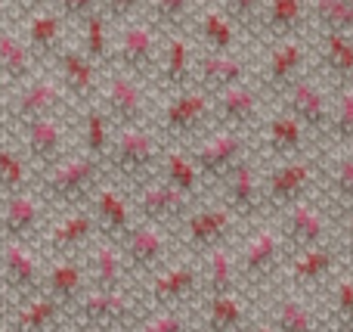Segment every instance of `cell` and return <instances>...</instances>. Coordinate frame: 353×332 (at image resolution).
Wrapping results in <instances>:
<instances>
[{"instance_id":"e0dca14e","label":"cell","mask_w":353,"mask_h":332,"mask_svg":"<svg viewBox=\"0 0 353 332\" xmlns=\"http://www.w3.org/2000/svg\"><path fill=\"white\" fill-rule=\"evenodd\" d=\"M273 221H276V227H279L282 242H285L288 258L335 242L338 224H335V217L329 215V208L319 202V196L307 199V202L294 205V208H288V211H282V215L273 217Z\"/></svg>"},{"instance_id":"f907efd6","label":"cell","mask_w":353,"mask_h":332,"mask_svg":"<svg viewBox=\"0 0 353 332\" xmlns=\"http://www.w3.org/2000/svg\"><path fill=\"white\" fill-rule=\"evenodd\" d=\"M134 332H195V311H165L146 314Z\"/></svg>"},{"instance_id":"52a82bcc","label":"cell","mask_w":353,"mask_h":332,"mask_svg":"<svg viewBox=\"0 0 353 332\" xmlns=\"http://www.w3.org/2000/svg\"><path fill=\"white\" fill-rule=\"evenodd\" d=\"M152 87L143 81L130 78V75L109 68L103 81V93H99V109L109 115V121L115 124V130H130V128H152L155 118V103Z\"/></svg>"},{"instance_id":"7402d4cb","label":"cell","mask_w":353,"mask_h":332,"mask_svg":"<svg viewBox=\"0 0 353 332\" xmlns=\"http://www.w3.org/2000/svg\"><path fill=\"white\" fill-rule=\"evenodd\" d=\"M128 196H130V202H134L137 221L152 224V227H161V230H171V233H176V230L183 227V221L201 205V202H192L189 196H183V193H176L174 186L161 184V180H152V184L128 193Z\"/></svg>"},{"instance_id":"f5cc1de1","label":"cell","mask_w":353,"mask_h":332,"mask_svg":"<svg viewBox=\"0 0 353 332\" xmlns=\"http://www.w3.org/2000/svg\"><path fill=\"white\" fill-rule=\"evenodd\" d=\"M19 308V302L12 298V292L3 286V280H0V320H10V314Z\"/></svg>"},{"instance_id":"8992f818","label":"cell","mask_w":353,"mask_h":332,"mask_svg":"<svg viewBox=\"0 0 353 332\" xmlns=\"http://www.w3.org/2000/svg\"><path fill=\"white\" fill-rule=\"evenodd\" d=\"M146 314L165 311H195L201 302V261L180 255L165 271H159L146 286H140Z\"/></svg>"},{"instance_id":"836d02e7","label":"cell","mask_w":353,"mask_h":332,"mask_svg":"<svg viewBox=\"0 0 353 332\" xmlns=\"http://www.w3.org/2000/svg\"><path fill=\"white\" fill-rule=\"evenodd\" d=\"M84 267H87L90 289H97V292H130L134 289L137 292L118 242H109L99 236V240L84 252Z\"/></svg>"},{"instance_id":"7bdbcfd3","label":"cell","mask_w":353,"mask_h":332,"mask_svg":"<svg viewBox=\"0 0 353 332\" xmlns=\"http://www.w3.org/2000/svg\"><path fill=\"white\" fill-rule=\"evenodd\" d=\"M199 10H201L199 0H146L143 3V19L161 37L189 35L195 19H199Z\"/></svg>"},{"instance_id":"5b68a950","label":"cell","mask_w":353,"mask_h":332,"mask_svg":"<svg viewBox=\"0 0 353 332\" xmlns=\"http://www.w3.org/2000/svg\"><path fill=\"white\" fill-rule=\"evenodd\" d=\"M68 109H72V99H68V93L62 90V84L56 81V75L41 72L34 81H28L25 87L12 90L6 109L0 112V134L16 140L31 124L43 121V118L68 115Z\"/></svg>"},{"instance_id":"f546056e","label":"cell","mask_w":353,"mask_h":332,"mask_svg":"<svg viewBox=\"0 0 353 332\" xmlns=\"http://www.w3.org/2000/svg\"><path fill=\"white\" fill-rule=\"evenodd\" d=\"M195 62H199V47L189 35H171L165 37V50H161L159 75H155L152 90L161 97L183 93L195 87Z\"/></svg>"},{"instance_id":"1f68e13d","label":"cell","mask_w":353,"mask_h":332,"mask_svg":"<svg viewBox=\"0 0 353 332\" xmlns=\"http://www.w3.org/2000/svg\"><path fill=\"white\" fill-rule=\"evenodd\" d=\"M254 81V66H251L248 53H232V56H217V53H201L195 62V87L205 90L208 97H217L223 90H232L239 84Z\"/></svg>"},{"instance_id":"9a60e30c","label":"cell","mask_w":353,"mask_h":332,"mask_svg":"<svg viewBox=\"0 0 353 332\" xmlns=\"http://www.w3.org/2000/svg\"><path fill=\"white\" fill-rule=\"evenodd\" d=\"M263 177H267V162L261 159V153H254L214 190V193H220L217 202L226 205V208L239 217L242 227H254V224H261V221H270Z\"/></svg>"},{"instance_id":"d590c367","label":"cell","mask_w":353,"mask_h":332,"mask_svg":"<svg viewBox=\"0 0 353 332\" xmlns=\"http://www.w3.org/2000/svg\"><path fill=\"white\" fill-rule=\"evenodd\" d=\"M90 215L97 221V230L103 240L109 242H121L130 230L137 227V215H134V202L124 190H118L115 184H105L103 190L93 196L90 202Z\"/></svg>"},{"instance_id":"ffe728a7","label":"cell","mask_w":353,"mask_h":332,"mask_svg":"<svg viewBox=\"0 0 353 332\" xmlns=\"http://www.w3.org/2000/svg\"><path fill=\"white\" fill-rule=\"evenodd\" d=\"M276 109L294 115L310 137L319 143V149L329 146V128H332V87L325 90V84L316 75H307L301 78L294 87H288L279 99H276Z\"/></svg>"},{"instance_id":"4316f807","label":"cell","mask_w":353,"mask_h":332,"mask_svg":"<svg viewBox=\"0 0 353 332\" xmlns=\"http://www.w3.org/2000/svg\"><path fill=\"white\" fill-rule=\"evenodd\" d=\"M53 75H56V81L62 84V90L68 93L72 106H78L81 112L99 103L105 72L93 66V62L81 53V47L68 43V47L59 53V59L53 62Z\"/></svg>"},{"instance_id":"7c38bea8","label":"cell","mask_w":353,"mask_h":332,"mask_svg":"<svg viewBox=\"0 0 353 332\" xmlns=\"http://www.w3.org/2000/svg\"><path fill=\"white\" fill-rule=\"evenodd\" d=\"M161 50H165V37L143 16H137L115 28V59H112V68L152 87L155 75H159Z\"/></svg>"},{"instance_id":"816d5d0a","label":"cell","mask_w":353,"mask_h":332,"mask_svg":"<svg viewBox=\"0 0 353 332\" xmlns=\"http://www.w3.org/2000/svg\"><path fill=\"white\" fill-rule=\"evenodd\" d=\"M335 246H338V252H341L344 264H353V215H347V217H341V221H338Z\"/></svg>"},{"instance_id":"f6af8a7d","label":"cell","mask_w":353,"mask_h":332,"mask_svg":"<svg viewBox=\"0 0 353 332\" xmlns=\"http://www.w3.org/2000/svg\"><path fill=\"white\" fill-rule=\"evenodd\" d=\"M242 292L236 267V246H226L201 258V302L220 295H236Z\"/></svg>"},{"instance_id":"277c9868","label":"cell","mask_w":353,"mask_h":332,"mask_svg":"<svg viewBox=\"0 0 353 332\" xmlns=\"http://www.w3.org/2000/svg\"><path fill=\"white\" fill-rule=\"evenodd\" d=\"M152 128L165 140V146H192L208 130H214V99L199 87L161 97Z\"/></svg>"},{"instance_id":"f1b7e54d","label":"cell","mask_w":353,"mask_h":332,"mask_svg":"<svg viewBox=\"0 0 353 332\" xmlns=\"http://www.w3.org/2000/svg\"><path fill=\"white\" fill-rule=\"evenodd\" d=\"M189 37L195 41V47L201 53H217V56H232V53H245L242 43L248 41L242 28L232 22V16L223 10V3H201L199 19H195Z\"/></svg>"},{"instance_id":"d6986e66","label":"cell","mask_w":353,"mask_h":332,"mask_svg":"<svg viewBox=\"0 0 353 332\" xmlns=\"http://www.w3.org/2000/svg\"><path fill=\"white\" fill-rule=\"evenodd\" d=\"M341 252H338L335 242L329 246H319V248H310V252H301V255H292L285 264V273H282V283H279V292H292V295H301V298H316V292H329V286L338 280L341 273Z\"/></svg>"},{"instance_id":"484cf974","label":"cell","mask_w":353,"mask_h":332,"mask_svg":"<svg viewBox=\"0 0 353 332\" xmlns=\"http://www.w3.org/2000/svg\"><path fill=\"white\" fill-rule=\"evenodd\" d=\"M310 31V3H304V0H261V12H257L254 25V41L261 47L292 41V37H307Z\"/></svg>"},{"instance_id":"9c48e42d","label":"cell","mask_w":353,"mask_h":332,"mask_svg":"<svg viewBox=\"0 0 353 332\" xmlns=\"http://www.w3.org/2000/svg\"><path fill=\"white\" fill-rule=\"evenodd\" d=\"M239 217L232 215L226 205L220 202H201L192 215L183 221V227L176 230V246H180V255H189V258H208L211 252L226 246H236V233H242Z\"/></svg>"},{"instance_id":"9f6ffc18","label":"cell","mask_w":353,"mask_h":332,"mask_svg":"<svg viewBox=\"0 0 353 332\" xmlns=\"http://www.w3.org/2000/svg\"><path fill=\"white\" fill-rule=\"evenodd\" d=\"M72 332H109V329H72Z\"/></svg>"},{"instance_id":"4dcf8cb0","label":"cell","mask_w":353,"mask_h":332,"mask_svg":"<svg viewBox=\"0 0 353 332\" xmlns=\"http://www.w3.org/2000/svg\"><path fill=\"white\" fill-rule=\"evenodd\" d=\"M97 240L99 230L90 208L68 211L50 224L47 236H43V252H47V258H81Z\"/></svg>"},{"instance_id":"4fadbf2b","label":"cell","mask_w":353,"mask_h":332,"mask_svg":"<svg viewBox=\"0 0 353 332\" xmlns=\"http://www.w3.org/2000/svg\"><path fill=\"white\" fill-rule=\"evenodd\" d=\"M186 153L192 155L208 193H214L245 159L257 153V143L254 137L232 134V130H208L199 143L186 146Z\"/></svg>"},{"instance_id":"ba28073f","label":"cell","mask_w":353,"mask_h":332,"mask_svg":"<svg viewBox=\"0 0 353 332\" xmlns=\"http://www.w3.org/2000/svg\"><path fill=\"white\" fill-rule=\"evenodd\" d=\"M146 317L140 292H97L90 289L68 314V329H109L134 332Z\"/></svg>"},{"instance_id":"bcb514c9","label":"cell","mask_w":353,"mask_h":332,"mask_svg":"<svg viewBox=\"0 0 353 332\" xmlns=\"http://www.w3.org/2000/svg\"><path fill=\"white\" fill-rule=\"evenodd\" d=\"M115 124L109 121V115H105L99 106H90V109L81 112V121H78V153L90 155V159H97L99 165H105L109 162V153L112 146H115Z\"/></svg>"},{"instance_id":"6da1fadb","label":"cell","mask_w":353,"mask_h":332,"mask_svg":"<svg viewBox=\"0 0 353 332\" xmlns=\"http://www.w3.org/2000/svg\"><path fill=\"white\" fill-rule=\"evenodd\" d=\"M285 264H288V252L276 221L254 224L236 242L239 283H242V292L248 298H267V289L279 292Z\"/></svg>"},{"instance_id":"681fc988","label":"cell","mask_w":353,"mask_h":332,"mask_svg":"<svg viewBox=\"0 0 353 332\" xmlns=\"http://www.w3.org/2000/svg\"><path fill=\"white\" fill-rule=\"evenodd\" d=\"M353 146V87H332V128L325 149Z\"/></svg>"},{"instance_id":"f35d334b","label":"cell","mask_w":353,"mask_h":332,"mask_svg":"<svg viewBox=\"0 0 353 332\" xmlns=\"http://www.w3.org/2000/svg\"><path fill=\"white\" fill-rule=\"evenodd\" d=\"M112 28H118V25L112 22V16L105 12L103 3H99L97 10H93L90 16L78 25V31H81V41H78L81 53H84L97 68H103V72H109L112 59H115V31H112Z\"/></svg>"},{"instance_id":"5bb4252c","label":"cell","mask_w":353,"mask_h":332,"mask_svg":"<svg viewBox=\"0 0 353 332\" xmlns=\"http://www.w3.org/2000/svg\"><path fill=\"white\" fill-rule=\"evenodd\" d=\"M310 56H313L310 37H292V41H279L263 47L261 66L254 68V81L270 97V103L276 106V99L288 87H294L301 78L310 75Z\"/></svg>"},{"instance_id":"ac0fdd59","label":"cell","mask_w":353,"mask_h":332,"mask_svg":"<svg viewBox=\"0 0 353 332\" xmlns=\"http://www.w3.org/2000/svg\"><path fill=\"white\" fill-rule=\"evenodd\" d=\"M214 99V130H232V134L254 137L261 134L263 121L273 109H270V97L257 87V81L239 84L232 90L217 93Z\"/></svg>"},{"instance_id":"d4e9b609","label":"cell","mask_w":353,"mask_h":332,"mask_svg":"<svg viewBox=\"0 0 353 332\" xmlns=\"http://www.w3.org/2000/svg\"><path fill=\"white\" fill-rule=\"evenodd\" d=\"M319 202L329 208L335 224L353 215V153L319 149Z\"/></svg>"},{"instance_id":"db71d44e","label":"cell","mask_w":353,"mask_h":332,"mask_svg":"<svg viewBox=\"0 0 353 332\" xmlns=\"http://www.w3.org/2000/svg\"><path fill=\"white\" fill-rule=\"evenodd\" d=\"M12 90H16V87L10 84V81L3 78V75H0V112L6 109V103H10V97H12Z\"/></svg>"},{"instance_id":"b9f144b4","label":"cell","mask_w":353,"mask_h":332,"mask_svg":"<svg viewBox=\"0 0 353 332\" xmlns=\"http://www.w3.org/2000/svg\"><path fill=\"white\" fill-rule=\"evenodd\" d=\"M34 171H31L25 153L19 149V143L12 137H0V205L10 202L16 196L34 190Z\"/></svg>"},{"instance_id":"7dc6e473","label":"cell","mask_w":353,"mask_h":332,"mask_svg":"<svg viewBox=\"0 0 353 332\" xmlns=\"http://www.w3.org/2000/svg\"><path fill=\"white\" fill-rule=\"evenodd\" d=\"M323 317L332 332H353V273H338L329 286Z\"/></svg>"},{"instance_id":"d6a6232c","label":"cell","mask_w":353,"mask_h":332,"mask_svg":"<svg viewBox=\"0 0 353 332\" xmlns=\"http://www.w3.org/2000/svg\"><path fill=\"white\" fill-rule=\"evenodd\" d=\"M254 326L257 323L251 317V298L245 292L205 298L195 308V332H251Z\"/></svg>"},{"instance_id":"30bf717a","label":"cell","mask_w":353,"mask_h":332,"mask_svg":"<svg viewBox=\"0 0 353 332\" xmlns=\"http://www.w3.org/2000/svg\"><path fill=\"white\" fill-rule=\"evenodd\" d=\"M263 193H267V217H279L282 211L294 205L316 199L319 193V149L307 159L294 162H270L267 177H263Z\"/></svg>"},{"instance_id":"74e56055","label":"cell","mask_w":353,"mask_h":332,"mask_svg":"<svg viewBox=\"0 0 353 332\" xmlns=\"http://www.w3.org/2000/svg\"><path fill=\"white\" fill-rule=\"evenodd\" d=\"M313 59L319 62V78L329 87H353V37L313 35Z\"/></svg>"},{"instance_id":"6f0895ef","label":"cell","mask_w":353,"mask_h":332,"mask_svg":"<svg viewBox=\"0 0 353 332\" xmlns=\"http://www.w3.org/2000/svg\"><path fill=\"white\" fill-rule=\"evenodd\" d=\"M6 323H10V320H0V332H10V329H6Z\"/></svg>"},{"instance_id":"ee69618b","label":"cell","mask_w":353,"mask_h":332,"mask_svg":"<svg viewBox=\"0 0 353 332\" xmlns=\"http://www.w3.org/2000/svg\"><path fill=\"white\" fill-rule=\"evenodd\" d=\"M159 180L168 186H174V190L183 193V196H189L192 202H208V196H211L205 180H201V174H199V168H195L192 155L180 146L165 149V162H161Z\"/></svg>"},{"instance_id":"2e32d148","label":"cell","mask_w":353,"mask_h":332,"mask_svg":"<svg viewBox=\"0 0 353 332\" xmlns=\"http://www.w3.org/2000/svg\"><path fill=\"white\" fill-rule=\"evenodd\" d=\"M19 35H22L25 47L31 50V56L37 59V66L50 62L53 66L59 59V53L68 47V22L59 12L56 3H19L16 12ZM12 22V25H16Z\"/></svg>"},{"instance_id":"7a4b0ae2","label":"cell","mask_w":353,"mask_h":332,"mask_svg":"<svg viewBox=\"0 0 353 332\" xmlns=\"http://www.w3.org/2000/svg\"><path fill=\"white\" fill-rule=\"evenodd\" d=\"M105 184H109L105 165H99L97 159H90V155H84V153H72L65 162H59L53 171L37 177L34 193L43 199L47 208L59 211V215H68V211L90 208L93 196H97Z\"/></svg>"},{"instance_id":"83f0119b","label":"cell","mask_w":353,"mask_h":332,"mask_svg":"<svg viewBox=\"0 0 353 332\" xmlns=\"http://www.w3.org/2000/svg\"><path fill=\"white\" fill-rule=\"evenodd\" d=\"M43 267H47V261L37 258L31 246L0 242V280L19 304L43 295Z\"/></svg>"},{"instance_id":"cb8c5ba5","label":"cell","mask_w":353,"mask_h":332,"mask_svg":"<svg viewBox=\"0 0 353 332\" xmlns=\"http://www.w3.org/2000/svg\"><path fill=\"white\" fill-rule=\"evenodd\" d=\"M50 208L34 190L0 205V242H22V246H43L50 224Z\"/></svg>"},{"instance_id":"60d3db41","label":"cell","mask_w":353,"mask_h":332,"mask_svg":"<svg viewBox=\"0 0 353 332\" xmlns=\"http://www.w3.org/2000/svg\"><path fill=\"white\" fill-rule=\"evenodd\" d=\"M0 75L10 81L12 87H25L28 81H34L41 75V66L31 56V50L25 47L22 35L16 31V25H0Z\"/></svg>"},{"instance_id":"11a10c76","label":"cell","mask_w":353,"mask_h":332,"mask_svg":"<svg viewBox=\"0 0 353 332\" xmlns=\"http://www.w3.org/2000/svg\"><path fill=\"white\" fill-rule=\"evenodd\" d=\"M251 332H276V329H273V326H270V323H267V320H261V323H257V326H254V329H251Z\"/></svg>"},{"instance_id":"e575fe53","label":"cell","mask_w":353,"mask_h":332,"mask_svg":"<svg viewBox=\"0 0 353 332\" xmlns=\"http://www.w3.org/2000/svg\"><path fill=\"white\" fill-rule=\"evenodd\" d=\"M87 292H90V280H87L84 255L81 258H47L43 295H50L59 308H65V314H72Z\"/></svg>"},{"instance_id":"603a6c76","label":"cell","mask_w":353,"mask_h":332,"mask_svg":"<svg viewBox=\"0 0 353 332\" xmlns=\"http://www.w3.org/2000/svg\"><path fill=\"white\" fill-rule=\"evenodd\" d=\"M257 153H261V159H270V162H294V159H307V155H313V137L310 130L304 128V124L298 121L294 115H288V112L276 109L267 115V121H263L261 134H257Z\"/></svg>"},{"instance_id":"44dd1931","label":"cell","mask_w":353,"mask_h":332,"mask_svg":"<svg viewBox=\"0 0 353 332\" xmlns=\"http://www.w3.org/2000/svg\"><path fill=\"white\" fill-rule=\"evenodd\" d=\"M68 137H72V121H68V115L43 118V121L31 124L28 130H22V134L16 137L19 149L25 153V159H28L34 177L53 171L59 162H65L68 155H72V149H68Z\"/></svg>"},{"instance_id":"680465c9","label":"cell","mask_w":353,"mask_h":332,"mask_svg":"<svg viewBox=\"0 0 353 332\" xmlns=\"http://www.w3.org/2000/svg\"><path fill=\"white\" fill-rule=\"evenodd\" d=\"M350 153H353V146H350Z\"/></svg>"},{"instance_id":"c3c4849f","label":"cell","mask_w":353,"mask_h":332,"mask_svg":"<svg viewBox=\"0 0 353 332\" xmlns=\"http://www.w3.org/2000/svg\"><path fill=\"white\" fill-rule=\"evenodd\" d=\"M310 19H313V35L353 37V0H313Z\"/></svg>"},{"instance_id":"ab89813d","label":"cell","mask_w":353,"mask_h":332,"mask_svg":"<svg viewBox=\"0 0 353 332\" xmlns=\"http://www.w3.org/2000/svg\"><path fill=\"white\" fill-rule=\"evenodd\" d=\"M6 329L10 332H68V314L50 295H37L22 302L12 311Z\"/></svg>"},{"instance_id":"8d00e7d4","label":"cell","mask_w":353,"mask_h":332,"mask_svg":"<svg viewBox=\"0 0 353 332\" xmlns=\"http://www.w3.org/2000/svg\"><path fill=\"white\" fill-rule=\"evenodd\" d=\"M267 323L276 332H329L325 317L313 308L310 298L292 292H273L267 304Z\"/></svg>"},{"instance_id":"8fae6325","label":"cell","mask_w":353,"mask_h":332,"mask_svg":"<svg viewBox=\"0 0 353 332\" xmlns=\"http://www.w3.org/2000/svg\"><path fill=\"white\" fill-rule=\"evenodd\" d=\"M118 248H121V255H124V264H128V273H130V280H134L137 292L159 271H165L174 258H180L176 233L152 227V224H143V221H137V227L118 242Z\"/></svg>"},{"instance_id":"3957f363","label":"cell","mask_w":353,"mask_h":332,"mask_svg":"<svg viewBox=\"0 0 353 332\" xmlns=\"http://www.w3.org/2000/svg\"><path fill=\"white\" fill-rule=\"evenodd\" d=\"M165 140L155 134V128H130L118 130L115 146L105 162V174L109 184H115L118 190L134 193L140 186L159 180L161 162H165Z\"/></svg>"}]
</instances>
